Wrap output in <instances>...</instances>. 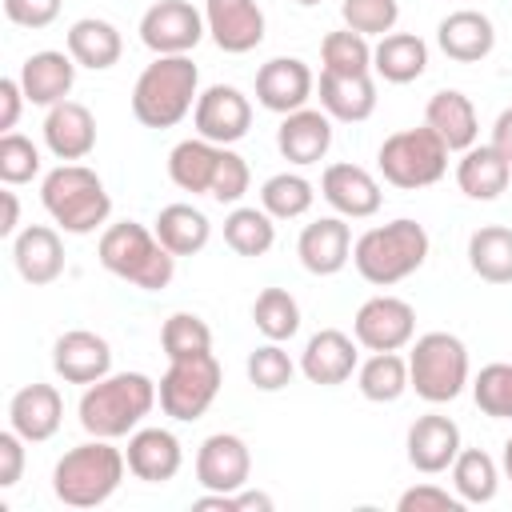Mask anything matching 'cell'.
Returning a JSON list of instances; mask_svg holds the SVG:
<instances>
[{
    "instance_id": "6da1fadb",
    "label": "cell",
    "mask_w": 512,
    "mask_h": 512,
    "mask_svg": "<svg viewBox=\"0 0 512 512\" xmlns=\"http://www.w3.org/2000/svg\"><path fill=\"white\" fill-rule=\"evenodd\" d=\"M160 400L156 380L144 372H108L104 380L88 384L80 396V428L100 440H120L140 428V420Z\"/></svg>"
},
{
    "instance_id": "7a4b0ae2",
    "label": "cell",
    "mask_w": 512,
    "mask_h": 512,
    "mask_svg": "<svg viewBox=\"0 0 512 512\" xmlns=\"http://www.w3.org/2000/svg\"><path fill=\"white\" fill-rule=\"evenodd\" d=\"M200 100V68L192 56H156L132 88V116L144 128H176Z\"/></svg>"
},
{
    "instance_id": "3957f363",
    "label": "cell",
    "mask_w": 512,
    "mask_h": 512,
    "mask_svg": "<svg viewBox=\"0 0 512 512\" xmlns=\"http://www.w3.org/2000/svg\"><path fill=\"white\" fill-rule=\"evenodd\" d=\"M124 452L112 448V440H84L76 448H68L56 468H52V492L60 504L68 508H100L104 500L116 496L120 480H124Z\"/></svg>"
},
{
    "instance_id": "277c9868",
    "label": "cell",
    "mask_w": 512,
    "mask_h": 512,
    "mask_svg": "<svg viewBox=\"0 0 512 512\" xmlns=\"http://www.w3.org/2000/svg\"><path fill=\"white\" fill-rule=\"evenodd\" d=\"M96 256L100 264L128 280L132 288L140 292H160L172 284L176 276V256L156 240L152 228L136 224V220H120V224H108L100 232V244H96Z\"/></svg>"
},
{
    "instance_id": "5b68a950",
    "label": "cell",
    "mask_w": 512,
    "mask_h": 512,
    "mask_svg": "<svg viewBox=\"0 0 512 512\" xmlns=\"http://www.w3.org/2000/svg\"><path fill=\"white\" fill-rule=\"evenodd\" d=\"M424 260H428V232H424V224H416L408 216L376 224V228L360 232L352 244L356 272L376 288L408 280Z\"/></svg>"
},
{
    "instance_id": "8992f818",
    "label": "cell",
    "mask_w": 512,
    "mask_h": 512,
    "mask_svg": "<svg viewBox=\"0 0 512 512\" xmlns=\"http://www.w3.org/2000/svg\"><path fill=\"white\" fill-rule=\"evenodd\" d=\"M40 204L68 236H88L112 216V196L88 164H60L40 184Z\"/></svg>"
},
{
    "instance_id": "52a82bcc",
    "label": "cell",
    "mask_w": 512,
    "mask_h": 512,
    "mask_svg": "<svg viewBox=\"0 0 512 512\" xmlns=\"http://www.w3.org/2000/svg\"><path fill=\"white\" fill-rule=\"evenodd\" d=\"M376 168L392 188L416 192L436 184L448 172V144L428 128H400L392 136H384L380 152H376Z\"/></svg>"
},
{
    "instance_id": "ba28073f",
    "label": "cell",
    "mask_w": 512,
    "mask_h": 512,
    "mask_svg": "<svg viewBox=\"0 0 512 512\" xmlns=\"http://www.w3.org/2000/svg\"><path fill=\"white\" fill-rule=\"evenodd\" d=\"M408 380L420 400L448 404L468 384V348L452 332H424L408 352Z\"/></svg>"
},
{
    "instance_id": "9c48e42d",
    "label": "cell",
    "mask_w": 512,
    "mask_h": 512,
    "mask_svg": "<svg viewBox=\"0 0 512 512\" xmlns=\"http://www.w3.org/2000/svg\"><path fill=\"white\" fill-rule=\"evenodd\" d=\"M220 384H224V368L212 352L168 360V372L156 384L160 408H164V416H172L180 424H192L212 408V400L220 396Z\"/></svg>"
},
{
    "instance_id": "30bf717a",
    "label": "cell",
    "mask_w": 512,
    "mask_h": 512,
    "mask_svg": "<svg viewBox=\"0 0 512 512\" xmlns=\"http://www.w3.org/2000/svg\"><path fill=\"white\" fill-rule=\"evenodd\" d=\"M204 12L188 0H156L140 16V44L152 56H188L204 40Z\"/></svg>"
},
{
    "instance_id": "8fae6325",
    "label": "cell",
    "mask_w": 512,
    "mask_h": 512,
    "mask_svg": "<svg viewBox=\"0 0 512 512\" xmlns=\"http://www.w3.org/2000/svg\"><path fill=\"white\" fill-rule=\"evenodd\" d=\"M352 336L368 352H400L416 336V308L400 296H372L356 308Z\"/></svg>"
},
{
    "instance_id": "7c38bea8",
    "label": "cell",
    "mask_w": 512,
    "mask_h": 512,
    "mask_svg": "<svg viewBox=\"0 0 512 512\" xmlns=\"http://www.w3.org/2000/svg\"><path fill=\"white\" fill-rule=\"evenodd\" d=\"M192 124H196V136L232 148L252 128V100L236 84H212L200 92L192 108Z\"/></svg>"
},
{
    "instance_id": "4fadbf2b",
    "label": "cell",
    "mask_w": 512,
    "mask_h": 512,
    "mask_svg": "<svg viewBox=\"0 0 512 512\" xmlns=\"http://www.w3.org/2000/svg\"><path fill=\"white\" fill-rule=\"evenodd\" d=\"M252 476V452L236 432H212L196 452V484L204 492H240Z\"/></svg>"
},
{
    "instance_id": "5bb4252c",
    "label": "cell",
    "mask_w": 512,
    "mask_h": 512,
    "mask_svg": "<svg viewBox=\"0 0 512 512\" xmlns=\"http://www.w3.org/2000/svg\"><path fill=\"white\" fill-rule=\"evenodd\" d=\"M312 88H316V76L300 56H272L256 68V100L276 116L304 108Z\"/></svg>"
},
{
    "instance_id": "9a60e30c",
    "label": "cell",
    "mask_w": 512,
    "mask_h": 512,
    "mask_svg": "<svg viewBox=\"0 0 512 512\" xmlns=\"http://www.w3.org/2000/svg\"><path fill=\"white\" fill-rule=\"evenodd\" d=\"M52 368L64 384H96L112 372V344L88 328L60 332L52 344Z\"/></svg>"
},
{
    "instance_id": "2e32d148",
    "label": "cell",
    "mask_w": 512,
    "mask_h": 512,
    "mask_svg": "<svg viewBox=\"0 0 512 512\" xmlns=\"http://www.w3.org/2000/svg\"><path fill=\"white\" fill-rule=\"evenodd\" d=\"M408 464L424 476H440L452 468V460L460 456V428L452 416H440V412H424L408 424Z\"/></svg>"
},
{
    "instance_id": "e0dca14e",
    "label": "cell",
    "mask_w": 512,
    "mask_h": 512,
    "mask_svg": "<svg viewBox=\"0 0 512 512\" xmlns=\"http://www.w3.org/2000/svg\"><path fill=\"white\" fill-rule=\"evenodd\" d=\"M204 24L220 52L244 56L264 40V8L256 0H204Z\"/></svg>"
},
{
    "instance_id": "ac0fdd59",
    "label": "cell",
    "mask_w": 512,
    "mask_h": 512,
    "mask_svg": "<svg viewBox=\"0 0 512 512\" xmlns=\"http://www.w3.org/2000/svg\"><path fill=\"white\" fill-rule=\"evenodd\" d=\"M320 196L344 220H368L384 204V192H380L376 176L360 164H328L324 176H320Z\"/></svg>"
},
{
    "instance_id": "d6986e66",
    "label": "cell",
    "mask_w": 512,
    "mask_h": 512,
    "mask_svg": "<svg viewBox=\"0 0 512 512\" xmlns=\"http://www.w3.org/2000/svg\"><path fill=\"white\" fill-rule=\"evenodd\" d=\"M228 144H212L204 136H192V140H180L172 152H168V176L180 192H192V196H212L216 184H220V172L228 164Z\"/></svg>"
},
{
    "instance_id": "ffe728a7",
    "label": "cell",
    "mask_w": 512,
    "mask_h": 512,
    "mask_svg": "<svg viewBox=\"0 0 512 512\" xmlns=\"http://www.w3.org/2000/svg\"><path fill=\"white\" fill-rule=\"evenodd\" d=\"M360 368V356H356V336L340 332V328H320L308 336L304 352H300V372L304 380L320 384V388H336L344 384L352 372Z\"/></svg>"
},
{
    "instance_id": "44dd1931",
    "label": "cell",
    "mask_w": 512,
    "mask_h": 512,
    "mask_svg": "<svg viewBox=\"0 0 512 512\" xmlns=\"http://www.w3.org/2000/svg\"><path fill=\"white\" fill-rule=\"evenodd\" d=\"M276 148L288 164L296 168H308V164H320L332 148V116L324 108H296L280 120L276 128Z\"/></svg>"
},
{
    "instance_id": "7402d4cb",
    "label": "cell",
    "mask_w": 512,
    "mask_h": 512,
    "mask_svg": "<svg viewBox=\"0 0 512 512\" xmlns=\"http://www.w3.org/2000/svg\"><path fill=\"white\" fill-rule=\"evenodd\" d=\"M40 132H44V148L64 164H76L96 148V116L80 100L52 104Z\"/></svg>"
},
{
    "instance_id": "603a6c76",
    "label": "cell",
    "mask_w": 512,
    "mask_h": 512,
    "mask_svg": "<svg viewBox=\"0 0 512 512\" xmlns=\"http://www.w3.org/2000/svg\"><path fill=\"white\" fill-rule=\"evenodd\" d=\"M12 264L20 272L24 284L44 288L52 280H60L64 272V240L56 228L48 224H28L12 236Z\"/></svg>"
},
{
    "instance_id": "cb8c5ba5",
    "label": "cell",
    "mask_w": 512,
    "mask_h": 512,
    "mask_svg": "<svg viewBox=\"0 0 512 512\" xmlns=\"http://www.w3.org/2000/svg\"><path fill=\"white\" fill-rule=\"evenodd\" d=\"M436 44L456 64H480L496 48V24L476 8H456L436 24Z\"/></svg>"
},
{
    "instance_id": "d4e9b609",
    "label": "cell",
    "mask_w": 512,
    "mask_h": 512,
    "mask_svg": "<svg viewBox=\"0 0 512 512\" xmlns=\"http://www.w3.org/2000/svg\"><path fill=\"white\" fill-rule=\"evenodd\" d=\"M296 256L312 276H336L352 260V232H348L344 216H320V220L304 224V232L296 240Z\"/></svg>"
},
{
    "instance_id": "484cf974",
    "label": "cell",
    "mask_w": 512,
    "mask_h": 512,
    "mask_svg": "<svg viewBox=\"0 0 512 512\" xmlns=\"http://www.w3.org/2000/svg\"><path fill=\"white\" fill-rule=\"evenodd\" d=\"M64 420V400L52 384H24L12 400H8V428H16L28 444H44L60 432Z\"/></svg>"
},
{
    "instance_id": "4316f807",
    "label": "cell",
    "mask_w": 512,
    "mask_h": 512,
    "mask_svg": "<svg viewBox=\"0 0 512 512\" xmlns=\"http://www.w3.org/2000/svg\"><path fill=\"white\" fill-rule=\"evenodd\" d=\"M124 460H128V472L136 480H144V484H168L180 472V464H184V448H180V440L168 428H136L128 436Z\"/></svg>"
},
{
    "instance_id": "83f0119b",
    "label": "cell",
    "mask_w": 512,
    "mask_h": 512,
    "mask_svg": "<svg viewBox=\"0 0 512 512\" xmlns=\"http://www.w3.org/2000/svg\"><path fill=\"white\" fill-rule=\"evenodd\" d=\"M76 60L68 52H56V48H44V52H32L24 64H20V88L28 96V104L36 108H52L60 100H68L72 84H76Z\"/></svg>"
},
{
    "instance_id": "f1b7e54d",
    "label": "cell",
    "mask_w": 512,
    "mask_h": 512,
    "mask_svg": "<svg viewBox=\"0 0 512 512\" xmlns=\"http://www.w3.org/2000/svg\"><path fill=\"white\" fill-rule=\"evenodd\" d=\"M424 124L448 144V152H468L480 136V120H476V104L456 92V88H440L428 96L424 104Z\"/></svg>"
},
{
    "instance_id": "f546056e",
    "label": "cell",
    "mask_w": 512,
    "mask_h": 512,
    "mask_svg": "<svg viewBox=\"0 0 512 512\" xmlns=\"http://www.w3.org/2000/svg\"><path fill=\"white\" fill-rule=\"evenodd\" d=\"M320 108L340 120V124H360L376 112V84H372V72H360V76H344V72H328L320 68Z\"/></svg>"
},
{
    "instance_id": "4dcf8cb0",
    "label": "cell",
    "mask_w": 512,
    "mask_h": 512,
    "mask_svg": "<svg viewBox=\"0 0 512 512\" xmlns=\"http://www.w3.org/2000/svg\"><path fill=\"white\" fill-rule=\"evenodd\" d=\"M64 44H68V56H72L80 68H92V72L112 68V64L120 60V52H124L120 28H116L112 20H100V16H80V20L68 28Z\"/></svg>"
},
{
    "instance_id": "1f68e13d",
    "label": "cell",
    "mask_w": 512,
    "mask_h": 512,
    "mask_svg": "<svg viewBox=\"0 0 512 512\" xmlns=\"http://www.w3.org/2000/svg\"><path fill=\"white\" fill-rule=\"evenodd\" d=\"M428 68V44L416 32H388L372 48V72L388 84H412Z\"/></svg>"
},
{
    "instance_id": "d6a6232c",
    "label": "cell",
    "mask_w": 512,
    "mask_h": 512,
    "mask_svg": "<svg viewBox=\"0 0 512 512\" xmlns=\"http://www.w3.org/2000/svg\"><path fill=\"white\" fill-rule=\"evenodd\" d=\"M512 180V164L492 148V144H472L460 152L456 164V184L468 200H496Z\"/></svg>"
},
{
    "instance_id": "836d02e7",
    "label": "cell",
    "mask_w": 512,
    "mask_h": 512,
    "mask_svg": "<svg viewBox=\"0 0 512 512\" xmlns=\"http://www.w3.org/2000/svg\"><path fill=\"white\" fill-rule=\"evenodd\" d=\"M156 240L172 252V256H196L204 252V244L212 240V224L200 208L192 204H164L156 212V224H152Z\"/></svg>"
},
{
    "instance_id": "e575fe53",
    "label": "cell",
    "mask_w": 512,
    "mask_h": 512,
    "mask_svg": "<svg viewBox=\"0 0 512 512\" xmlns=\"http://www.w3.org/2000/svg\"><path fill=\"white\" fill-rule=\"evenodd\" d=\"M356 388L364 400L372 404H396L412 380H408V360L400 352H372L360 368H356Z\"/></svg>"
},
{
    "instance_id": "d590c367",
    "label": "cell",
    "mask_w": 512,
    "mask_h": 512,
    "mask_svg": "<svg viewBox=\"0 0 512 512\" xmlns=\"http://www.w3.org/2000/svg\"><path fill=\"white\" fill-rule=\"evenodd\" d=\"M468 264L488 284H512V228L484 224L468 236Z\"/></svg>"
},
{
    "instance_id": "8d00e7d4",
    "label": "cell",
    "mask_w": 512,
    "mask_h": 512,
    "mask_svg": "<svg viewBox=\"0 0 512 512\" xmlns=\"http://www.w3.org/2000/svg\"><path fill=\"white\" fill-rule=\"evenodd\" d=\"M452 488L464 504H488L500 488V468L484 448H460V456L452 460Z\"/></svg>"
},
{
    "instance_id": "74e56055",
    "label": "cell",
    "mask_w": 512,
    "mask_h": 512,
    "mask_svg": "<svg viewBox=\"0 0 512 512\" xmlns=\"http://www.w3.org/2000/svg\"><path fill=\"white\" fill-rule=\"evenodd\" d=\"M224 244L236 252V256H264L272 244H276V224L264 208H244L236 204L228 216H224Z\"/></svg>"
},
{
    "instance_id": "f35d334b",
    "label": "cell",
    "mask_w": 512,
    "mask_h": 512,
    "mask_svg": "<svg viewBox=\"0 0 512 512\" xmlns=\"http://www.w3.org/2000/svg\"><path fill=\"white\" fill-rule=\"evenodd\" d=\"M252 324H256V332L264 340H276V344L292 340L300 332V304H296V296L288 288H264L256 296V304H252Z\"/></svg>"
},
{
    "instance_id": "ab89813d",
    "label": "cell",
    "mask_w": 512,
    "mask_h": 512,
    "mask_svg": "<svg viewBox=\"0 0 512 512\" xmlns=\"http://www.w3.org/2000/svg\"><path fill=\"white\" fill-rule=\"evenodd\" d=\"M312 200H316V188L300 172H276L260 188V208L272 220H296V216H304L312 208Z\"/></svg>"
},
{
    "instance_id": "60d3db41",
    "label": "cell",
    "mask_w": 512,
    "mask_h": 512,
    "mask_svg": "<svg viewBox=\"0 0 512 512\" xmlns=\"http://www.w3.org/2000/svg\"><path fill=\"white\" fill-rule=\"evenodd\" d=\"M320 64L328 72H344V76H360V72H372V44L368 36L352 32V28H340V32H328L320 40Z\"/></svg>"
},
{
    "instance_id": "b9f144b4",
    "label": "cell",
    "mask_w": 512,
    "mask_h": 512,
    "mask_svg": "<svg viewBox=\"0 0 512 512\" xmlns=\"http://www.w3.org/2000/svg\"><path fill=\"white\" fill-rule=\"evenodd\" d=\"M160 348H164L168 360L212 352V328L196 312H172L164 320V328H160Z\"/></svg>"
},
{
    "instance_id": "7bdbcfd3",
    "label": "cell",
    "mask_w": 512,
    "mask_h": 512,
    "mask_svg": "<svg viewBox=\"0 0 512 512\" xmlns=\"http://www.w3.org/2000/svg\"><path fill=\"white\" fill-rule=\"evenodd\" d=\"M472 400L484 416L492 420H512V364L508 360H496V364H484L472 380Z\"/></svg>"
},
{
    "instance_id": "ee69618b",
    "label": "cell",
    "mask_w": 512,
    "mask_h": 512,
    "mask_svg": "<svg viewBox=\"0 0 512 512\" xmlns=\"http://www.w3.org/2000/svg\"><path fill=\"white\" fill-rule=\"evenodd\" d=\"M244 372H248V384H252V388H260V392H280V388L292 384L296 364H292V356H288L276 340H268V344H260V348L248 352Z\"/></svg>"
},
{
    "instance_id": "f6af8a7d",
    "label": "cell",
    "mask_w": 512,
    "mask_h": 512,
    "mask_svg": "<svg viewBox=\"0 0 512 512\" xmlns=\"http://www.w3.org/2000/svg\"><path fill=\"white\" fill-rule=\"evenodd\" d=\"M340 16H344V28L360 36H388L400 20V4L396 0H344Z\"/></svg>"
},
{
    "instance_id": "bcb514c9",
    "label": "cell",
    "mask_w": 512,
    "mask_h": 512,
    "mask_svg": "<svg viewBox=\"0 0 512 512\" xmlns=\"http://www.w3.org/2000/svg\"><path fill=\"white\" fill-rule=\"evenodd\" d=\"M32 176H40V148L20 132H4L0 136V180L16 188V184H28Z\"/></svg>"
},
{
    "instance_id": "7dc6e473",
    "label": "cell",
    "mask_w": 512,
    "mask_h": 512,
    "mask_svg": "<svg viewBox=\"0 0 512 512\" xmlns=\"http://www.w3.org/2000/svg\"><path fill=\"white\" fill-rule=\"evenodd\" d=\"M396 508H400V512H460L464 500H460L456 492L440 488V484H416V488L400 492Z\"/></svg>"
},
{
    "instance_id": "c3c4849f",
    "label": "cell",
    "mask_w": 512,
    "mask_h": 512,
    "mask_svg": "<svg viewBox=\"0 0 512 512\" xmlns=\"http://www.w3.org/2000/svg\"><path fill=\"white\" fill-rule=\"evenodd\" d=\"M4 16L20 28H48L60 16V0H4Z\"/></svg>"
},
{
    "instance_id": "681fc988",
    "label": "cell",
    "mask_w": 512,
    "mask_h": 512,
    "mask_svg": "<svg viewBox=\"0 0 512 512\" xmlns=\"http://www.w3.org/2000/svg\"><path fill=\"white\" fill-rule=\"evenodd\" d=\"M24 436L16 428L0 432V488H16L24 476Z\"/></svg>"
},
{
    "instance_id": "f907efd6",
    "label": "cell",
    "mask_w": 512,
    "mask_h": 512,
    "mask_svg": "<svg viewBox=\"0 0 512 512\" xmlns=\"http://www.w3.org/2000/svg\"><path fill=\"white\" fill-rule=\"evenodd\" d=\"M24 88L16 76H4L0 80V132H16V120H20V108H24Z\"/></svg>"
},
{
    "instance_id": "816d5d0a",
    "label": "cell",
    "mask_w": 512,
    "mask_h": 512,
    "mask_svg": "<svg viewBox=\"0 0 512 512\" xmlns=\"http://www.w3.org/2000/svg\"><path fill=\"white\" fill-rule=\"evenodd\" d=\"M492 148L512 164V108H504L496 116V124H492Z\"/></svg>"
},
{
    "instance_id": "f5cc1de1",
    "label": "cell",
    "mask_w": 512,
    "mask_h": 512,
    "mask_svg": "<svg viewBox=\"0 0 512 512\" xmlns=\"http://www.w3.org/2000/svg\"><path fill=\"white\" fill-rule=\"evenodd\" d=\"M0 200H4L0 236H16V232H20V200H16V192H12V188H8V192H0Z\"/></svg>"
},
{
    "instance_id": "db71d44e",
    "label": "cell",
    "mask_w": 512,
    "mask_h": 512,
    "mask_svg": "<svg viewBox=\"0 0 512 512\" xmlns=\"http://www.w3.org/2000/svg\"><path fill=\"white\" fill-rule=\"evenodd\" d=\"M500 468H504V480L512 484V436L504 440V452H500Z\"/></svg>"
},
{
    "instance_id": "11a10c76",
    "label": "cell",
    "mask_w": 512,
    "mask_h": 512,
    "mask_svg": "<svg viewBox=\"0 0 512 512\" xmlns=\"http://www.w3.org/2000/svg\"><path fill=\"white\" fill-rule=\"evenodd\" d=\"M296 4H300V8H312V4H320V0H296Z\"/></svg>"
}]
</instances>
